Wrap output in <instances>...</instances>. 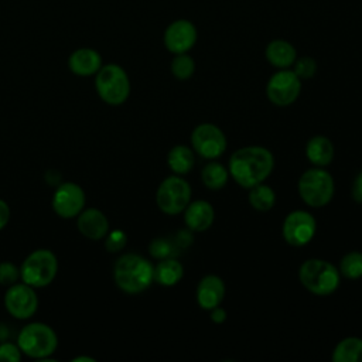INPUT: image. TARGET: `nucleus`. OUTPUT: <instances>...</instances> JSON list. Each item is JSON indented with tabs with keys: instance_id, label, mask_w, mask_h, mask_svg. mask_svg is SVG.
Instances as JSON below:
<instances>
[{
	"instance_id": "1",
	"label": "nucleus",
	"mask_w": 362,
	"mask_h": 362,
	"mask_svg": "<svg viewBox=\"0 0 362 362\" xmlns=\"http://www.w3.org/2000/svg\"><path fill=\"white\" fill-rule=\"evenodd\" d=\"M274 157L266 147L247 146L238 148L229 158L228 171L243 188H252L263 182L273 171Z\"/></svg>"
},
{
	"instance_id": "2",
	"label": "nucleus",
	"mask_w": 362,
	"mask_h": 362,
	"mask_svg": "<svg viewBox=\"0 0 362 362\" xmlns=\"http://www.w3.org/2000/svg\"><path fill=\"white\" fill-rule=\"evenodd\" d=\"M154 267L143 256L126 253L120 256L113 267L116 286L127 294H139L150 287L154 281Z\"/></svg>"
},
{
	"instance_id": "3",
	"label": "nucleus",
	"mask_w": 362,
	"mask_h": 362,
	"mask_svg": "<svg viewBox=\"0 0 362 362\" xmlns=\"http://www.w3.org/2000/svg\"><path fill=\"white\" fill-rule=\"evenodd\" d=\"M301 284L315 296H329L339 286L338 269L322 259H307L298 269Z\"/></svg>"
},
{
	"instance_id": "4",
	"label": "nucleus",
	"mask_w": 362,
	"mask_h": 362,
	"mask_svg": "<svg viewBox=\"0 0 362 362\" xmlns=\"http://www.w3.org/2000/svg\"><path fill=\"white\" fill-rule=\"evenodd\" d=\"M17 345L21 354L34 359H48L58 346L55 331L44 322H31L18 332Z\"/></svg>"
},
{
	"instance_id": "5",
	"label": "nucleus",
	"mask_w": 362,
	"mask_h": 362,
	"mask_svg": "<svg viewBox=\"0 0 362 362\" xmlns=\"http://www.w3.org/2000/svg\"><path fill=\"white\" fill-rule=\"evenodd\" d=\"M95 88L99 98L112 106L124 103L130 95L129 76L117 64H106L100 66L96 72Z\"/></svg>"
},
{
	"instance_id": "6",
	"label": "nucleus",
	"mask_w": 362,
	"mask_h": 362,
	"mask_svg": "<svg viewBox=\"0 0 362 362\" xmlns=\"http://www.w3.org/2000/svg\"><path fill=\"white\" fill-rule=\"evenodd\" d=\"M335 184L332 175L321 167L305 170L298 180L301 199L313 208L325 206L334 197Z\"/></svg>"
},
{
	"instance_id": "7",
	"label": "nucleus",
	"mask_w": 362,
	"mask_h": 362,
	"mask_svg": "<svg viewBox=\"0 0 362 362\" xmlns=\"http://www.w3.org/2000/svg\"><path fill=\"white\" fill-rule=\"evenodd\" d=\"M58 272V259L49 249L31 252L20 267V279L34 287L41 288L52 283Z\"/></svg>"
},
{
	"instance_id": "8",
	"label": "nucleus",
	"mask_w": 362,
	"mask_h": 362,
	"mask_svg": "<svg viewBox=\"0 0 362 362\" xmlns=\"http://www.w3.org/2000/svg\"><path fill=\"white\" fill-rule=\"evenodd\" d=\"M189 201L191 187L184 178L178 175H171L163 180L156 192L157 206L167 215H177L184 212Z\"/></svg>"
},
{
	"instance_id": "9",
	"label": "nucleus",
	"mask_w": 362,
	"mask_h": 362,
	"mask_svg": "<svg viewBox=\"0 0 362 362\" xmlns=\"http://www.w3.org/2000/svg\"><path fill=\"white\" fill-rule=\"evenodd\" d=\"M301 92V79L288 68L274 72L267 85L266 95L276 106H288L298 98Z\"/></svg>"
},
{
	"instance_id": "10",
	"label": "nucleus",
	"mask_w": 362,
	"mask_h": 362,
	"mask_svg": "<svg viewBox=\"0 0 362 362\" xmlns=\"http://www.w3.org/2000/svg\"><path fill=\"white\" fill-rule=\"evenodd\" d=\"M4 305L8 314L17 320L31 318L38 308V297L34 287L23 283L8 286L4 294Z\"/></svg>"
},
{
	"instance_id": "11",
	"label": "nucleus",
	"mask_w": 362,
	"mask_h": 362,
	"mask_svg": "<svg viewBox=\"0 0 362 362\" xmlns=\"http://www.w3.org/2000/svg\"><path fill=\"white\" fill-rule=\"evenodd\" d=\"M194 150L204 158H216L226 148L223 132L212 123H201L191 133Z\"/></svg>"
},
{
	"instance_id": "12",
	"label": "nucleus",
	"mask_w": 362,
	"mask_h": 362,
	"mask_svg": "<svg viewBox=\"0 0 362 362\" xmlns=\"http://www.w3.org/2000/svg\"><path fill=\"white\" fill-rule=\"evenodd\" d=\"M317 223L314 216L307 211H293L283 222V238L291 246H304L315 235Z\"/></svg>"
},
{
	"instance_id": "13",
	"label": "nucleus",
	"mask_w": 362,
	"mask_h": 362,
	"mask_svg": "<svg viewBox=\"0 0 362 362\" xmlns=\"http://www.w3.org/2000/svg\"><path fill=\"white\" fill-rule=\"evenodd\" d=\"M51 205L58 216L64 219L76 218L85 206V192L75 182H62L57 187Z\"/></svg>"
},
{
	"instance_id": "14",
	"label": "nucleus",
	"mask_w": 362,
	"mask_h": 362,
	"mask_svg": "<svg viewBox=\"0 0 362 362\" xmlns=\"http://www.w3.org/2000/svg\"><path fill=\"white\" fill-rule=\"evenodd\" d=\"M198 31L192 21L187 18H178L168 24L164 31V45L165 48L175 54L188 52L197 42Z\"/></svg>"
},
{
	"instance_id": "15",
	"label": "nucleus",
	"mask_w": 362,
	"mask_h": 362,
	"mask_svg": "<svg viewBox=\"0 0 362 362\" xmlns=\"http://www.w3.org/2000/svg\"><path fill=\"white\" fill-rule=\"evenodd\" d=\"M76 226L78 230L90 240H100L109 232V221L106 215L96 208L82 209L76 216Z\"/></svg>"
},
{
	"instance_id": "16",
	"label": "nucleus",
	"mask_w": 362,
	"mask_h": 362,
	"mask_svg": "<svg viewBox=\"0 0 362 362\" xmlns=\"http://www.w3.org/2000/svg\"><path fill=\"white\" fill-rule=\"evenodd\" d=\"M225 297L223 280L215 274H208L201 279L197 287V301L204 310H212L219 305Z\"/></svg>"
},
{
	"instance_id": "17",
	"label": "nucleus",
	"mask_w": 362,
	"mask_h": 362,
	"mask_svg": "<svg viewBox=\"0 0 362 362\" xmlns=\"http://www.w3.org/2000/svg\"><path fill=\"white\" fill-rule=\"evenodd\" d=\"M215 218L212 205L208 201L198 199L189 202L184 209V222L188 229L195 232H204L211 228Z\"/></svg>"
},
{
	"instance_id": "18",
	"label": "nucleus",
	"mask_w": 362,
	"mask_h": 362,
	"mask_svg": "<svg viewBox=\"0 0 362 362\" xmlns=\"http://www.w3.org/2000/svg\"><path fill=\"white\" fill-rule=\"evenodd\" d=\"M68 66L78 76H90L100 69L102 57L96 49L79 48L69 55Z\"/></svg>"
},
{
	"instance_id": "19",
	"label": "nucleus",
	"mask_w": 362,
	"mask_h": 362,
	"mask_svg": "<svg viewBox=\"0 0 362 362\" xmlns=\"http://www.w3.org/2000/svg\"><path fill=\"white\" fill-rule=\"evenodd\" d=\"M264 55H266V59L279 69L291 66L297 59V51L293 47V44L281 38L272 40L266 45Z\"/></svg>"
},
{
	"instance_id": "20",
	"label": "nucleus",
	"mask_w": 362,
	"mask_h": 362,
	"mask_svg": "<svg viewBox=\"0 0 362 362\" xmlns=\"http://www.w3.org/2000/svg\"><path fill=\"white\" fill-rule=\"evenodd\" d=\"M305 156L314 165L325 167L334 158V144L325 136H314L307 141Z\"/></svg>"
},
{
	"instance_id": "21",
	"label": "nucleus",
	"mask_w": 362,
	"mask_h": 362,
	"mask_svg": "<svg viewBox=\"0 0 362 362\" xmlns=\"http://www.w3.org/2000/svg\"><path fill=\"white\" fill-rule=\"evenodd\" d=\"M182 274H184V267L175 257L160 259V262L154 266V272H153L154 281L165 287L175 286L182 279Z\"/></svg>"
},
{
	"instance_id": "22",
	"label": "nucleus",
	"mask_w": 362,
	"mask_h": 362,
	"mask_svg": "<svg viewBox=\"0 0 362 362\" xmlns=\"http://www.w3.org/2000/svg\"><path fill=\"white\" fill-rule=\"evenodd\" d=\"M167 164L171 168V171H174L175 174H187L192 170L194 164H195V156L194 151L184 146V144H178L174 146L167 156Z\"/></svg>"
},
{
	"instance_id": "23",
	"label": "nucleus",
	"mask_w": 362,
	"mask_h": 362,
	"mask_svg": "<svg viewBox=\"0 0 362 362\" xmlns=\"http://www.w3.org/2000/svg\"><path fill=\"white\" fill-rule=\"evenodd\" d=\"M334 362H362V339L346 337L341 339L332 352Z\"/></svg>"
},
{
	"instance_id": "24",
	"label": "nucleus",
	"mask_w": 362,
	"mask_h": 362,
	"mask_svg": "<svg viewBox=\"0 0 362 362\" xmlns=\"http://www.w3.org/2000/svg\"><path fill=\"white\" fill-rule=\"evenodd\" d=\"M202 182L206 188L209 189H221L222 187L226 185L228 178H229V171L216 161L208 163L201 173Z\"/></svg>"
},
{
	"instance_id": "25",
	"label": "nucleus",
	"mask_w": 362,
	"mask_h": 362,
	"mask_svg": "<svg viewBox=\"0 0 362 362\" xmlns=\"http://www.w3.org/2000/svg\"><path fill=\"white\" fill-rule=\"evenodd\" d=\"M249 204L257 211H262V212L269 211L276 204V194L269 185L260 182L250 188Z\"/></svg>"
},
{
	"instance_id": "26",
	"label": "nucleus",
	"mask_w": 362,
	"mask_h": 362,
	"mask_svg": "<svg viewBox=\"0 0 362 362\" xmlns=\"http://www.w3.org/2000/svg\"><path fill=\"white\" fill-rule=\"evenodd\" d=\"M194 71H195V61L192 59L191 55H188L187 52L175 54V57L171 61V74L177 79L185 81L192 76Z\"/></svg>"
},
{
	"instance_id": "27",
	"label": "nucleus",
	"mask_w": 362,
	"mask_h": 362,
	"mask_svg": "<svg viewBox=\"0 0 362 362\" xmlns=\"http://www.w3.org/2000/svg\"><path fill=\"white\" fill-rule=\"evenodd\" d=\"M339 273L346 279H359L362 277V253L349 252L346 253L339 263Z\"/></svg>"
},
{
	"instance_id": "28",
	"label": "nucleus",
	"mask_w": 362,
	"mask_h": 362,
	"mask_svg": "<svg viewBox=\"0 0 362 362\" xmlns=\"http://www.w3.org/2000/svg\"><path fill=\"white\" fill-rule=\"evenodd\" d=\"M294 74L300 79H310L315 75L317 72V62L311 57H301L294 61Z\"/></svg>"
},
{
	"instance_id": "29",
	"label": "nucleus",
	"mask_w": 362,
	"mask_h": 362,
	"mask_svg": "<svg viewBox=\"0 0 362 362\" xmlns=\"http://www.w3.org/2000/svg\"><path fill=\"white\" fill-rule=\"evenodd\" d=\"M174 243H171L168 239L165 238H157L150 243V255L156 259H165V257H173V255L175 253L174 250Z\"/></svg>"
},
{
	"instance_id": "30",
	"label": "nucleus",
	"mask_w": 362,
	"mask_h": 362,
	"mask_svg": "<svg viewBox=\"0 0 362 362\" xmlns=\"http://www.w3.org/2000/svg\"><path fill=\"white\" fill-rule=\"evenodd\" d=\"M105 238H106L105 247L107 249V252H112V253L120 252L127 242V236L122 229H115L112 232H107Z\"/></svg>"
},
{
	"instance_id": "31",
	"label": "nucleus",
	"mask_w": 362,
	"mask_h": 362,
	"mask_svg": "<svg viewBox=\"0 0 362 362\" xmlns=\"http://www.w3.org/2000/svg\"><path fill=\"white\" fill-rule=\"evenodd\" d=\"M20 279V269L11 262H1L0 263V284L1 286H11L17 283Z\"/></svg>"
},
{
	"instance_id": "32",
	"label": "nucleus",
	"mask_w": 362,
	"mask_h": 362,
	"mask_svg": "<svg viewBox=\"0 0 362 362\" xmlns=\"http://www.w3.org/2000/svg\"><path fill=\"white\" fill-rule=\"evenodd\" d=\"M21 359V351L17 344L8 341L0 342V362H18Z\"/></svg>"
},
{
	"instance_id": "33",
	"label": "nucleus",
	"mask_w": 362,
	"mask_h": 362,
	"mask_svg": "<svg viewBox=\"0 0 362 362\" xmlns=\"http://www.w3.org/2000/svg\"><path fill=\"white\" fill-rule=\"evenodd\" d=\"M352 198L356 202L362 204V170L358 173V175L354 180V184H352Z\"/></svg>"
},
{
	"instance_id": "34",
	"label": "nucleus",
	"mask_w": 362,
	"mask_h": 362,
	"mask_svg": "<svg viewBox=\"0 0 362 362\" xmlns=\"http://www.w3.org/2000/svg\"><path fill=\"white\" fill-rule=\"evenodd\" d=\"M10 221V206L6 201L0 199V230L8 223Z\"/></svg>"
},
{
	"instance_id": "35",
	"label": "nucleus",
	"mask_w": 362,
	"mask_h": 362,
	"mask_svg": "<svg viewBox=\"0 0 362 362\" xmlns=\"http://www.w3.org/2000/svg\"><path fill=\"white\" fill-rule=\"evenodd\" d=\"M209 311H211V320H212L214 322L221 324V322H223V321L226 320V311H225L222 307L216 305V307H214V308L209 310Z\"/></svg>"
},
{
	"instance_id": "36",
	"label": "nucleus",
	"mask_w": 362,
	"mask_h": 362,
	"mask_svg": "<svg viewBox=\"0 0 362 362\" xmlns=\"http://www.w3.org/2000/svg\"><path fill=\"white\" fill-rule=\"evenodd\" d=\"M8 337H10V329H8V327L1 322V324H0V342L7 341Z\"/></svg>"
},
{
	"instance_id": "37",
	"label": "nucleus",
	"mask_w": 362,
	"mask_h": 362,
	"mask_svg": "<svg viewBox=\"0 0 362 362\" xmlns=\"http://www.w3.org/2000/svg\"><path fill=\"white\" fill-rule=\"evenodd\" d=\"M74 361H75V362H76V361H89V362H93L95 359H93V358H89V356H78V358H75Z\"/></svg>"
}]
</instances>
